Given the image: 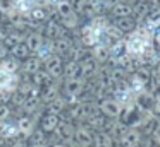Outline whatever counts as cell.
<instances>
[{
	"mask_svg": "<svg viewBox=\"0 0 160 147\" xmlns=\"http://www.w3.org/2000/svg\"><path fill=\"white\" fill-rule=\"evenodd\" d=\"M124 46H126V53L134 58L152 53V51H155L153 33L148 31L145 26H138L132 33L128 34V39H124Z\"/></svg>",
	"mask_w": 160,
	"mask_h": 147,
	"instance_id": "cell-1",
	"label": "cell"
},
{
	"mask_svg": "<svg viewBox=\"0 0 160 147\" xmlns=\"http://www.w3.org/2000/svg\"><path fill=\"white\" fill-rule=\"evenodd\" d=\"M88 87V80L83 77H72V79H62V94L69 99L71 103L78 101L79 96H83V92Z\"/></svg>",
	"mask_w": 160,
	"mask_h": 147,
	"instance_id": "cell-2",
	"label": "cell"
},
{
	"mask_svg": "<svg viewBox=\"0 0 160 147\" xmlns=\"http://www.w3.org/2000/svg\"><path fill=\"white\" fill-rule=\"evenodd\" d=\"M143 140H145V135L138 126H128L115 144L121 147H141Z\"/></svg>",
	"mask_w": 160,
	"mask_h": 147,
	"instance_id": "cell-3",
	"label": "cell"
},
{
	"mask_svg": "<svg viewBox=\"0 0 160 147\" xmlns=\"http://www.w3.org/2000/svg\"><path fill=\"white\" fill-rule=\"evenodd\" d=\"M74 128H76V123H72L71 120L62 118L60 116V122L59 125L55 126L53 130V135H55V140H62V142L69 144V145H74Z\"/></svg>",
	"mask_w": 160,
	"mask_h": 147,
	"instance_id": "cell-4",
	"label": "cell"
},
{
	"mask_svg": "<svg viewBox=\"0 0 160 147\" xmlns=\"http://www.w3.org/2000/svg\"><path fill=\"white\" fill-rule=\"evenodd\" d=\"M95 132L86 123H78L74 128V145L76 147H91Z\"/></svg>",
	"mask_w": 160,
	"mask_h": 147,
	"instance_id": "cell-5",
	"label": "cell"
},
{
	"mask_svg": "<svg viewBox=\"0 0 160 147\" xmlns=\"http://www.w3.org/2000/svg\"><path fill=\"white\" fill-rule=\"evenodd\" d=\"M97 103H98V109H100L107 118H119V115H121V111H122V104L115 98L105 96V98L98 99Z\"/></svg>",
	"mask_w": 160,
	"mask_h": 147,
	"instance_id": "cell-6",
	"label": "cell"
},
{
	"mask_svg": "<svg viewBox=\"0 0 160 147\" xmlns=\"http://www.w3.org/2000/svg\"><path fill=\"white\" fill-rule=\"evenodd\" d=\"M100 67H102V65L98 63L93 57H91V53H88L84 58H81V60H79V77L90 80V79H93L95 75L98 74Z\"/></svg>",
	"mask_w": 160,
	"mask_h": 147,
	"instance_id": "cell-7",
	"label": "cell"
},
{
	"mask_svg": "<svg viewBox=\"0 0 160 147\" xmlns=\"http://www.w3.org/2000/svg\"><path fill=\"white\" fill-rule=\"evenodd\" d=\"M43 68L50 74L52 79H64L62 74H64V58L60 55L53 53L43 62Z\"/></svg>",
	"mask_w": 160,
	"mask_h": 147,
	"instance_id": "cell-8",
	"label": "cell"
},
{
	"mask_svg": "<svg viewBox=\"0 0 160 147\" xmlns=\"http://www.w3.org/2000/svg\"><path fill=\"white\" fill-rule=\"evenodd\" d=\"M60 87H62V79H53V80H50L47 85H43L40 89V101L43 104H47L52 99H55L60 94Z\"/></svg>",
	"mask_w": 160,
	"mask_h": 147,
	"instance_id": "cell-9",
	"label": "cell"
},
{
	"mask_svg": "<svg viewBox=\"0 0 160 147\" xmlns=\"http://www.w3.org/2000/svg\"><path fill=\"white\" fill-rule=\"evenodd\" d=\"M42 33H43V36H45V39L53 41V39H57V38H60L62 34H66L67 31L64 29L62 26H60L59 21H55V19H47L45 24H43Z\"/></svg>",
	"mask_w": 160,
	"mask_h": 147,
	"instance_id": "cell-10",
	"label": "cell"
},
{
	"mask_svg": "<svg viewBox=\"0 0 160 147\" xmlns=\"http://www.w3.org/2000/svg\"><path fill=\"white\" fill-rule=\"evenodd\" d=\"M112 26H114L115 29H117L119 33L124 36V34L132 33V31H134L136 27L139 26V24L136 22V19H134L132 16H126V17H114V21H112Z\"/></svg>",
	"mask_w": 160,
	"mask_h": 147,
	"instance_id": "cell-11",
	"label": "cell"
},
{
	"mask_svg": "<svg viewBox=\"0 0 160 147\" xmlns=\"http://www.w3.org/2000/svg\"><path fill=\"white\" fill-rule=\"evenodd\" d=\"M16 126H18V132H19V137L22 139H28V135L36 128V122L31 118V115H24L22 113L18 120H16Z\"/></svg>",
	"mask_w": 160,
	"mask_h": 147,
	"instance_id": "cell-12",
	"label": "cell"
},
{
	"mask_svg": "<svg viewBox=\"0 0 160 147\" xmlns=\"http://www.w3.org/2000/svg\"><path fill=\"white\" fill-rule=\"evenodd\" d=\"M60 122V115H53V113H43L42 118L38 120V126L43 130L45 133H48V135H52L53 130H55V126L59 125Z\"/></svg>",
	"mask_w": 160,
	"mask_h": 147,
	"instance_id": "cell-13",
	"label": "cell"
},
{
	"mask_svg": "<svg viewBox=\"0 0 160 147\" xmlns=\"http://www.w3.org/2000/svg\"><path fill=\"white\" fill-rule=\"evenodd\" d=\"M43 41H45V36H43V33L40 29H33V31H29V33H26L24 43H26V46L29 48V51H31L33 55L40 50V46L43 44Z\"/></svg>",
	"mask_w": 160,
	"mask_h": 147,
	"instance_id": "cell-14",
	"label": "cell"
},
{
	"mask_svg": "<svg viewBox=\"0 0 160 147\" xmlns=\"http://www.w3.org/2000/svg\"><path fill=\"white\" fill-rule=\"evenodd\" d=\"M71 104V101L66 98L64 94H59L55 99H52L50 103L45 104V111L47 113H53V115H62L67 109V106Z\"/></svg>",
	"mask_w": 160,
	"mask_h": 147,
	"instance_id": "cell-15",
	"label": "cell"
},
{
	"mask_svg": "<svg viewBox=\"0 0 160 147\" xmlns=\"http://www.w3.org/2000/svg\"><path fill=\"white\" fill-rule=\"evenodd\" d=\"M72 39H71L69 36L66 34H62L60 38H57V39H53V53L60 55V57H69L71 50H72Z\"/></svg>",
	"mask_w": 160,
	"mask_h": 147,
	"instance_id": "cell-16",
	"label": "cell"
},
{
	"mask_svg": "<svg viewBox=\"0 0 160 147\" xmlns=\"http://www.w3.org/2000/svg\"><path fill=\"white\" fill-rule=\"evenodd\" d=\"M42 67H43V62L40 60L36 55H29L26 60L21 62V68H19V70L24 75H31V74H35L36 70H40Z\"/></svg>",
	"mask_w": 160,
	"mask_h": 147,
	"instance_id": "cell-17",
	"label": "cell"
},
{
	"mask_svg": "<svg viewBox=\"0 0 160 147\" xmlns=\"http://www.w3.org/2000/svg\"><path fill=\"white\" fill-rule=\"evenodd\" d=\"M110 16L112 17H126V16H132V3L129 2H122L117 0L110 5Z\"/></svg>",
	"mask_w": 160,
	"mask_h": 147,
	"instance_id": "cell-18",
	"label": "cell"
},
{
	"mask_svg": "<svg viewBox=\"0 0 160 147\" xmlns=\"http://www.w3.org/2000/svg\"><path fill=\"white\" fill-rule=\"evenodd\" d=\"M90 50H91V57H93V58H95V60H97L100 65L107 63V62L110 60V48L105 46V44L97 43L95 46H91Z\"/></svg>",
	"mask_w": 160,
	"mask_h": 147,
	"instance_id": "cell-19",
	"label": "cell"
},
{
	"mask_svg": "<svg viewBox=\"0 0 160 147\" xmlns=\"http://www.w3.org/2000/svg\"><path fill=\"white\" fill-rule=\"evenodd\" d=\"M59 22H60V26H62L66 31H72V29H78V27H79V24H81V16L72 10V12L67 14V16L59 17Z\"/></svg>",
	"mask_w": 160,
	"mask_h": 147,
	"instance_id": "cell-20",
	"label": "cell"
},
{
	"mask_svg": "<svg viewBox=\"0 0 160 147\" xmlns=\"http://www.w3.org/2000/svg\"><path fill=\"white\" fill-rule=\"evenodd\" d=\"M152 10V7H150L148 0H143V2H134L132 3V17L136 19V22H141V21H145V17L148 16V12Z\"/></svg>",
	"mask_w": 160,
	"mask_h": 147,
	"instance_id": "cell-21",
	"label": "cell"
},
{
	"mask_svg": "<svg viewBox=\"0 0 160 147\" xmlns=\"http://www.w3.org/2000/svg\"><path fill=\"white\" fill-rule=\"evenodd\" d=\"M24 38H26V33H24V31L14 29V31H11V33H5L4 38H2V41H4L5 46L11 50V48H14L16 44L22 43V41H24Z\"/></svg>",
	"mask_w": 160,
	"mask_h": 147,
	"instance_id": "cell-22",
	"label": "cell"
},
{
	"mask_svg": "<svg viewBox=\"0 0 160 147\" xmlns=\"http://www.w3.org/2000/svg\"><path fill=\"white\" fill-rule=\"evenodd\" d=\"M91 147H115V140L112 139L107 132L98 130V132H95L93 145H91Z\"/></svg>",
	"mask_w": 160,
	"mask_h": 147,
	"instance_id": "cell-23",
	"label": "cell"
},
{
	"mask_svg": "<svg viewBox=\"0 0 160 147\" xmlns=\"http://www.w3.org/2000/svg\"><path fill=\"white\" fill-rule=\"evenodd\" d=\"M105 122H107V116H105L102 111L93 113L91 116H88V118L84 120V123H86V125L90 126V128L93 130V132H98V130H102V128H103Z\"/></svg>",
	"mask_w": 160,
	"mask_h": 147,
	"instance_id": "cell-24",
	"label": "cell"
},
{
	"mask_svg": "<svg viewBox=\"0 0 160 147\" xmlns=\"http://www.w3.org/2000/svg\"><path fill=\"white\" fill-rule=\"evenodd\" d=\"M29 77H31V79H29V82H31L33 85H36V87H40V89H42L43 85H47L50 80H53V79L50 77V74L43 67L40 68V70H36L35 74H31Z\"/></svg>",
	"mask_w": 160,
	"mask_h": 147,
	"instance_id": "cell-25",
	"label": "cell"
},
{
	"mask_svg": "<svg viewBox=\"0 0 160 147\" xmlns=\"http://www.w3.org/2000/svg\"><path fill=\"white\" fill-rule=\"evenodd\" d=\"M64 79H72V77H79V62L72 60V58H67L64 60Z\"/></svg>",
	"mask_w": 160,
	"mask_h": 147,
	"instance_id": "cell-26",
	"label": "cell"
},
{
	"mask_svg": "<svg viewBox=\"0 0 160 147\" xmlns=\"http://www.w3.org/2000/svg\"><path fill=\"white\" fill-rule=\"evenodd\" d=\"M14 84H16V74H9V72L0 68V92L4 91H14Z\"/></svg>",
	"mask_w": 160,
	"mask_h": 147,
	"instance_id": "cell-27",
	"label": "cell"
},
{
	"mask_svg": "<svg viewBox=\"0 0 160 147\" xmlns=\"http://www.w3.org/2000/svg\"><path fill=\"white\" fill-rule=\"evenodd\" d=\"M143 22H145V27L148 31H155V29H158L160 27V9H152L148 12V16L145 17V21H143Z\"/></svg>",
	"mask_w": 160,
	"mask_h": 147,
	"instance_id": "cell-28",
	"label": "cell"
},
{
	"mask_svg": "<svg viewBox=\"0 0 160 147\" xmlns=\"http://www.w3.org/2000/svg\"><path fill=\"white\" fill-rule=\"evenodd\" d=\"M0 68L9 72V74H18L19 68H21V62H19L18 58H14L12 55H9L4 60H0Z\"/></svg>",
	"mask_w": 160,
	"mask_h": 147,
	"instance_id": "cell-29",
	"label": "cell"
},
{
	"mask_svg": "<svg viewBox=\"0 0 160 147\" xmlns=\"http://www.w3.org/2000/svg\"><path fill=\"white\" fill-rule=\"evenodd\" d=\"M9 51H11V55H12L14 58H18L19 62L26 60V58H28L29 55H33L31 51H29V48L26 46L24 41H22V43H19V44H16V46H14V48H11Z\"/></svg>",
	"mask_w": 160,
	"mask_h": 147,
	"instance_id": "cell-30",
	"label": "cell"
},
{
	"mask_svg": "<svg viewBox=\"0 0 160 147\" xmlns=\"http://www.w3.org/2000/svg\"><path fill=\"white\" fill-rule=\"evenodd\" d=\"M29 17H31L33 22H45L47 19H48V14H47V10L43 9V7H33L31 10H29Z\"/></svg>",
	"mask_w": 160,
	"mask_h": 147,
	"instance_id": "cell-31",
	"label": "cell"
},
{
	"mask_svg": "<svg viewBox=\"0 0 160 147\" xmlns=\"http://www.w3.org/2000/svg\"><path fill=\"white\" fill-rule=\"evenodd\" d=\"M55 9H57V16L62 17V16H67V14L72 12V5H71V0H59L55 3Z\"/></svg>",
	"mask_w": 160,
	"mask_h": 147,
	"instance_id": "cell-32",
	"label": "cell"
},
{
	"mask_svg": "<svg viewBox=\"0 0 160 147\" xmlns=\"http://www.w3.org/2000/svg\"><path fill=\"white\" fill-rule=\"evenodd\" d=\"M12 115V104L11 103H0V122L11 120Z\"/></svg>",
	"mask_w": 160,
	"mask_h": 147,
	"instance_id": "cell-33",
	"label": "cell"
},
{
	"mask_svg": "<svg viewBox=\"0 0 160 147\" xmlns=\"http://www.w3.org/2000/svg\"><path fill=\"white\" fill-rule=\"evenodd\" d=\"M71 5H72L74 12L83 16L84 10H86V5H88V0H71Z\"/></svg>",
	"mask_w": 160,
	"mask_h": 147,
	"instance_id": "cell-34",
	"label": "cell"
},
{
	"mask_svg": "<svg viewBox=\"0 0 160 147\" xmlns=\"http://www.w3.org/2000/svg\"><path fill=\"white\" fill-rule=\"evenodd\" d=\"M152 115H155V116H160V91H155V92H153Z\"/></svg>",
	"mask_w": 160,
	"mask_h": 147,
	"instance_id": "cell-35",
	"label": "cell"
},
{
	"mask_svg": "<svg viewBox=\"0 0 160 147\" xmlns=\"http://www.w3.org/2000/svg\"><path fill=\"white\" fill-rule=\"evenodd\" d=\"M9 147H28V140L22 139V137H16V139L9 144Z\"/></svg>",
	"mask_w": 160,
	"mask_h": 147,
	"instance_id": "cell-36",
	"label": "cell"
},
{
	"mask_svg": "<svg viewBox=\"0 0 160 147\" xmlns=\"http://www.w3.org/2000/svg\"><path fill=\"white\" fill-rule=\"evenodd\" d=\"M11 55V51H9V48L5 46V43L2 39H0V60H4L5 57H9Z\"/></svg>",
	"mask_w": 160,
	"mask_h": 147,
	"instance_id": "cell-37",
	"label": "cell"
},
{
	"mask_svg": "<svg viewBox=\"0 0 160 147\" xmlns=\"http://www.w3.org/2000/svg\"><path fill=\"white\" fill-rule=\"evenodd\" d=\"M48 147H72V145H69V144L62 142V140H55V142L48 144Z\"/></svg>",
	"mask_w": 160,
	"mask_h": 147,
	"instance_id": "cell-38",
	"label": "cell"
},
{
	"mask_svg": "<svg viewBox=\"0 0 160 147\" xmlns=\"http://www.w3.org/2000/svg\"><path fill=\"white\" fill-rule=\"evenodd\" d=\"M152 9H160V0H148Z\"/></svg>",
	"mask_w": 160,
	"mask_h": 147,
	"instance_id": "cell-39",
	"label": "cell"
},
{
	"mask_svg": "<svg viewBox=\"0 0 160 147\" xmlns=\"http://www.w3.org/2000/svg\"><path fill=\"white\" fill-rule=\"evenodd\" d=\"M2 144H4V139H0V147H2Z\"/></svg>",
	"mask_w": 160,
	"mask_h": 147,
	"instance_id": "cell-40",
	"label": "cell"
},
{
	"mask_svg": "<svg viewBox=\"0 0 160 147\" xmlns=\"http://www.w3.org/2000/svg\"><path fill=\"white\" fill-rule=\"evenodd\" d=\"M152 147H160V145H152Z\"/></svg>",
	"mask_w": 160,
	"mask_h": 147,
	"instance_id": "cell-41",
	"label": "cell"
},
{
	"mask_svg": "<svg viewBox=\"0 0 160 147\" xmlns=\"http://www.w3.org/2000/svg\"><path fill=\"white\" fill-rule=\"evenodd\" d=\"M115 147H121V145H117V144H115Z\"/></svg>",
	"mask_w": 160,
	"mask_h": 147,
	"instance_id": "cell-42",
	"label": "cell"
}]
</instances>
